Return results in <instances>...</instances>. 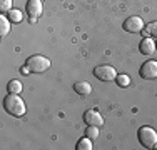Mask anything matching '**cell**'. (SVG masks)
<instances>
[{
    "label": "cell",
    "instance_id": "cell-1",
    "mask_svg": "<svg viewBox=\"0 0 157 150\" xmlns=\"http://www.w3.org/2000/svg\"><path fill=\"white\" fill-rule=\"evenodd\" d=\"M3 108L7 114L13 115V117H24V114L27 112L25 102L18 97V93H9L3 99Z\"/></svg>",
    "mask_w": 157,
    "mask_h": 150
},
{
    "label": "cell",
    "instance_id": "cell-2",
    "mask_svg": "<svg viewBox=\"0 0 157 150\" xmlns=\"http://www.w3.org/2000/svg\"><path fill=\"white\" fill-rule=\"evenodd\" d=\"M25 67L29 69L30 73H42L50 69V60L44 57V55H32V57L27 58Z\"/></svg>",
    "mask_w": 157,
    "mask_h": 150
},
{
    "label": "cell",
    "instance_id": "cell-3",
    "mask_svg": "<svg viewBox=\"0 0 157 150\" xmlns=\"http://www.w3.org/2000/svg\"><path fill=\"white\" fill-rule=\"evenodd\" d=\"M137 137H139L140 145L145 148H152L157 144V132L152 127H140L139 132H137Z\"/></svg>",
    "mask_w": 157,
    "mask_h": 150
},
{
    "label": "cell",
    "instance_id": "cell-4",
    "mask_svg": "<svg viewBox=\"0 0 157 150\" xmlns=\"http://www.w3.org/2000/svg\"><path fill=\"white\" fill-rule=\"evenodd\" d=\"M94 75L100 82H110V80H115L117 70H115L112 65H99V67L94 69Z\"/></svg>",
    "mask_w": 157,
    "mask_h": 150
},
{
    "label": "cell",
    "instance_id": "cell-5",
    "mask_svg": "<svg viewBox=\"0 0 157 150\" xmlns=\"http://www.w3.org/2000/svg\"><path fill=\"white\" fill-rule=\"evenodd\" d=\"M139 75L144 80H154L157 78V62L155 60H149V62L142 63L139 69Z\"/></svg>",
    "mask_w": 157,
    "mask_h": 150
},
{
    "label": "cell",
    "instance_id": "cell-6",
    "mask_svg": "<svg viewBox=\"0 0 157 150\" xmlns=\"http://www.w3.org/2000/svg\"><path fill=\"white\" fill-rule=\"evenodd\" d=\"M124 30L125 32H130V33H139L144 30V22H142L140 17H129L127 20L124 22Z\"/></svg>",
    "mask_w": 157,
    "mask_h": 150
},
{
    "label": "cell",
    "instance_id": "cell-7",
    "mask_svg": "<svg viewBox=\"0 0 157 150\" xmlns=\"http://www.w3.org/2000/svg\"><path fill=\"white\" fill-rule=\"evenodd\" d=\"M42 0H29L27 7H25V12L30 18H39L42 15Z\"/></svg>",
    "mask_w": 157,
    "mask_h": 150
},
{
    "label": "cell",
    "instance_id": "cell-8",
    "mask_svg": "<svg viewBox=\"0 0 157 150\" xmlns=\"http://www.w3.org/2000/svg\"><path fill=\"white\" fill-rule=\"evenodd\" d=\"M84 122L87 123V125H97V127L104 125V118L97 110H87L85 112L84 114Z\"/></svg>",
    "mask_w": 157,
    "mask_h": 150
},
{
    "label": "cell",
    "instance_id": "cell-9",
    "mask_svg": "<svg viewBox=\"0 0 157 150\" xmlns=\"http://www.w3.org/2000/svg\"><path fill=\"white\" fill-rule=\"evenodd\" d=\"M139 50H140V54H144V55H152L155 52V42L152 39H149V37H144V39L140 40Z\"/></svg>",
    "mask_w": 157,
    "mask_h": 150
},
{
    "label": "cell",
    "instance_id": "cell-10",
    "mask_svg": "<svg viewBox=\"0 0 157 150\" xmlns=\"http://www.w3.org/2000/svg\"><path fill=\"white\" fill-rule=\"evenodd\" d=\"M74 90H75L78 95L87 97V95H90V93H92V85L89 84V82L82 80V82H77V84L74 85Z\"/></svg>",
    "mask_w": 157,
    "mask_h": 150
},
{
    "label": "cell",
    "instance_id": "cell-11",
    "mask_svg": "<svg viewBox=\"0 0 157 150\" xmlns=\"http://www.w3.org/2000/svg\"><path fill=\"white\" fill-rule=\"evenodd\" d=\"M10 24H12V22H10V18L9 17H5V15H0V37H7V33L10 32Z\"/></svg>",
    "mask_w": 157,
    "mask_h": 150
},
{
    "label": "cell",
    "instance_id": "cell-12",
    "mask_svg": "<svg viewBox=\"0 0 157 150\" xmlns=\"http://www.w3.org/2000/svg\"><path fill=\"white\" fill-rule=\"evenodd\" d=\"M7 92H9V93H20L22 92L20 80H10L9 85H7Z\"/></svg>",
    "mask_w": 157,
    "mask_h": 150
},
{
    "label": "cell",
    "instance_id": "cell-13",
    "mask_svg": "<svg viewBox=\"0 0 157 150\" xmlns=\"http://www.w3.org/2000/svg\"><path fill=\"white\" fill-rule=\"evenodd\" d=\"M9 18H10V22H12V24H20V22L24 20V13H22L20 10L12 9L9 12Z\"/></svg>",
    "mask_w": 157,
    "mask_h": 150
},
{
    "label": "cell",
    "instance_id": "cell-14",
    "mask_svg": "<svg viewBox=\"0 0 157 150\" xmlns=\"http://www.w3.org/2000/svg\"><path fill=\"white\" fill-rule=\"evenodd\" d=\"M77 150H92V140L89 137H84L77 142Z\"/></svg>",
    "mask_w": 157,
    "mask_h": 150
},
{
    "label": "cell",
    "instance_id": "cell-15",
    "mask_svg": "<svg viewBox=\"0 0 157 150\" xmlns=\"http://www.w3.org/2000/svg\"><path fill=\"white\" fill-rule=\"evenodd\" d=\"M144 35H152V37H157V22H151L149 25H145V30H142Z\"/></svg>",
    "mask_w": 157,
    "mask_h": 150
},
{
    "label": "cell",
    "instance_id": "cell-16",
    "mask_svg": "<svg viewBox=\"0 0 157 150\" xmlns=\"http://www.w3.org/2000/svg\"><path fill=\"white\" fill-rule=\"evenodd\" d=\"M85 133H87L85 137H89L90 140H95V138L99 137V127L97 125H87V132Z\"/></svg>",
    "mask_w": 157,
    "mask_h": 150
},
{
    "label": "cell",
    "instance_id": "cell-17",
    "mask_svg": "<svg viewBox=\"0 0 157 150\" xmlns=\"http://www.w3.org/2000/svg\"><path fill=\"white\" fill-rule=\"evenodd\" d=\"M115 82H117L119 87H129L130 85V77L129 75H117V77H115Z\"/></svg>",
    "mask_w": 157,
    "mask_h": 150
},
{
    "label": "cell",
    "instance_id": "cell-18",
    "mask_svg": "<svg viewBox=\"0 0 157 150\" xmlns=\"http://www.w3.org/2000/svg\"><path fill=\"white\" fill-rule=\"evenodd\" d=\"M12 10V0H0V13H9Z\"/></svg>",
    "mask_w": 157,
    "mask_h": 150
},
{
    "label": "cell",
    "instance_id": "cell-19",
    "mask_svg": "<svg viewBox=\"0 0 157 150\" xmlns=\"http://www.w3.org/2000/svg\"><path fill=\"white\" fill-rule=\"evenodd\" d=\"M152 148H155V150H157V144H155V145H154V147H152Z\"/></svg>",
    "mask_w": 157,
    "mask_h": 150
},
{
    "label": "cell",
    "instance_id": "cell-20",
    "mask_svg": "<svg viewBox=\"0 0 157 150\" xmlns=\"http://www.w3.org/2000/svg\"><path fill=\"white\" fill-rule=\"evenodd\" d=\"M155 48H157V42H155Z\"/></svg>",
    "mask_w": 157,
    "mask_h": 150
}]
</instances>
